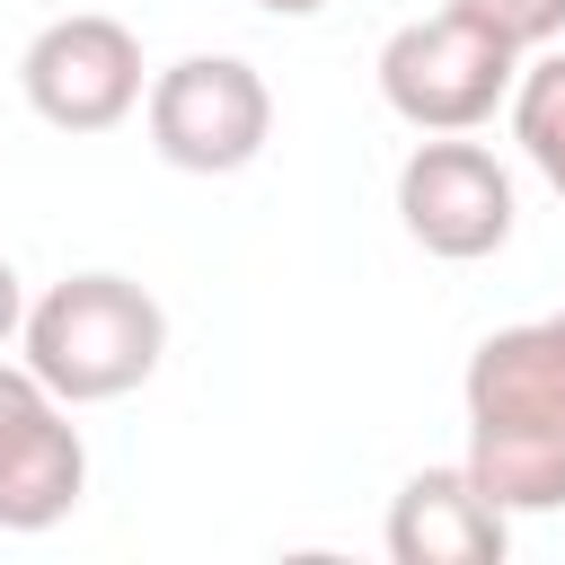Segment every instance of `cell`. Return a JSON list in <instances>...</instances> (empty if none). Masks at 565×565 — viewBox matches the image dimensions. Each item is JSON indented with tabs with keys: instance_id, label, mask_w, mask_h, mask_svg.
<instances>
[{
	"instance_id": "9",
	"label": "cell",
	"mask_w": 565,
	"mask_h": 565,
	"mask_svg": "<svg viewBox=\"0 0 565 565\" xmlns=\"http://www.w3.org/2000/svg\"><path fill=\"white\" fill-rule=\"evenodd\" d=\"M512 141L565 194V53H547V44H539L530 71H512Z\"/></svg>"
},
{
	"instance_id": "6",
	"label": "cell",
	"mask_w": 565,
	"mask_h": 565,
	"mask_svg": "<svg viewBox=\"0 0 565 565\" xmlns=\"http://www.w3.org/2000/svg\"><path fill=\"white\" fill-rule=\"evenodd\" d=\"M397 221L415 247L450 256V265H477L512 238V177L486 141H459V132H433L406 150L397 168Z\"/></svg>"
},
{
	"instance_id": "4",
	"label": "cell",
	"mask_w": 565,
	"mask_h": 565,
	"mask_svg": "<svg viewBox=\"0 0 565 565\" xmlns=\"http://www.w3.org/2000/svg\"><path fill=\"white\" fill-rule=\"evenodd\" d=\"M512 71H521V53L494 44L486 26H468L459 9L406 18V26L380 44V97H388V115L415 124V132H477V124L512 97Z\"/></svg>"
},
{
	"instance_id": "12",
	"label": "cell",
	"mask_w": 565,
	"mask_h": 565,
	"mask_svg": "<svg viewBox=\"0 0 565 565\" xmlns=\"http://www.w3.org/2000/svg\"><path fill=\"white\" fill-rule=\"evenodd\" d=\"M256 9H265V18H318L327 0H256Z\"/></svg>"
},
{
	"instance_id": "5",
	"label": "cell",
	"mask_w": 565,
	"mask_h": 565,
	"mask_svg": "<svg viewBox=\"0 0 565 565\" xmlns=\"http://www.w3.org/2000/svg\"><path fill=\"white\" fill-rule=\"evenodd\" d=\"M18 88L53 132H115L141 106V35L106 9H71L35 26V44L18 53Z\"/></svg>"
},
{
	"instance_id": "8",
	"label": "cell",
	"mask_w": 565,
	"mask_h": 565,
	"mask_svg": "<svg viewBox=\"0 0 565 565\" xmlns=\"http://www.w3.org/2000/svg\"><path fill=\"white\" fill-rule=\"evenodd\" d=\"M512 512L468 468H415L388 503V556L397 565H503Z\"/></svg>"
},
{
	"instance_id": "3",
	"label": "cell",
	"mask_w": 565,
	"mask_h": 565,
	"mask_svg": "<svg viewBox=\"0 0 565 565\" xmlns=\"http://www.w3.org/2000/svg\"><path fill=\"white\" fill-rule=\"evenodd\" d=\"M150 150L185 177H238L274 132V88L238 53H185L141 88Z\"/></svg>"
},
{
	"instance_id": "11",
	"label": "cell",
	"mask_w": 565,
	"mask_h": 565,
	"mask_svg": "<svg viewBox=\"0 0 565 565\" xmlns=\"http://www.w3.org/2000/svg\"><path fill=\"white\" fill-rule=\"evenodd\" d=\"M18 318H26V282H18V265L0 256V344L18 335Z\"/></svg>"
},
{
	"instance_id": "1",
	"label": "cell",
	"mask_w": 565,
	"mask_h": 565,
	"mask_svg": "<svg viewBox=\"0 0 565 565\" xmlns=\"http://www.w3.org/2000/svg\"><path fill=\"white\" fill-rule=\"evenodd\" d=\"M468 477L503 512H565V309L468 353Z\"/></svg>"
},
{
	"instance_id": "2",
	"label": "cell",
	"mask_w": 565,
	"mask_h": 565,
	"mask_svg": "<svg viewBox=\"0 0 565 565\" xmlns=\"http://www.w3.org/2000/svg\"><path fill=\"white\" fill-rule=\"evenodd\" d=\"M18 344H26V371L62 406H106V397H124V388H141L159 371L168 309L132 274H71L44 300H26Z\"/></svg>"
},
{
	"instance_id": "7",
	"label": "cell",
	"mask_w": 565,
	"mask_h": 565,
	"mask_svg": "<svg viewBox=\"0 0 565 565\" xmlns=\"http://www.w3.org/2000/svg\"><path fill=\"white\" fill-rule=\"evenodd\" d=\"M88 494V441L62 397L18 362H0V530H53Z\"/></svg>"
},
{
	"instance_id": "10",
	"label": "cell",
	"mask_w": 565,
	"mask_h": 565,
	"mask_svg": "<svg viewBox=\"0 0 565 565\" xmlns=\"http://www.w3.org/2000/svg\"><path fill=\"white\" fill-rule=\"evenodd\" d=\"M468 26H486L494 44H512V53H539V44H556L565 35V0H450Z\"/></svg>"
}]
</instances>
